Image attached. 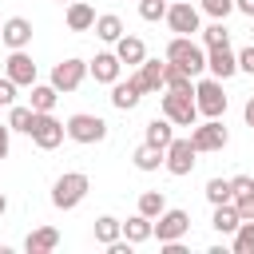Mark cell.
<instances>
[{"instance_id":"cell-1","label":"cell","mask_w":254,"mask_h":254,"mask_svg":"<svg viewBox=\"0 0 254 254\" xmlns=\"http://www.w3.org/2000/svg\"><path fill=\"white\" fill-rule=\"evenodd\" d=\"M91 190V179L83 171H64L56 183H52V206L56 210H75Z\"/></svg>"},{"instance_id":"cell-2","label":"cell","mask_w":254,"mask_h":254,"mask_svg":"<svg viewBox=\"0 0 254 254\" xmlns=\"http://www.w3.org/2000/svg\"><path fill=\"white\" fill-rule=\"evenodd\" d=\"M167 60L171 64H179L187 75H202L206 71V48L202 44H194V36H175L171 44H167Z\"/></svg>"},{"instance_id":"cell-3","label":"cell","mask_w":254,"mask_h":254,"mask_svg":"<svg viewBox=\"0 0 254 254\" xmlns=\"http://www.w3.org/2000/svg\"><path fill=\"white\" fill-rule=\"evenodd\" d=\"M64 131H67V139L79 143V147H95V143L107 139V123H103L99 115H91V111H75V115H67Z\"/></svg>"},{"instance_id":"cell-4","label":"cell","mask_w":254,"mask_h":254,"mask_svg":"<svg viewBox=\"0 0 254 254\" xmlns=\"http://www.w3.org/2000/svg\"><path fill=\"white\" fill-rule=\"evenodd\" d=\"M194 107H198V115H206V119H222V115H226V91H222V79H214V75L194 79Z\"/></svg>"},{"instance_id":"cell-5","label":"cell","mask_w":254,"mask_h":254,"mask_svg":"<svg viewBox=\"0 0 254 254\" xmlns=\"http://www.w3.org/2000/svg\"><path fill=\"white\" fill-rule=\"evenodd\" d=\"M159 111H163L175 127H194V123H198V107H194V95H190V91H163Z\"/></svg>"},{"instance_id":"cell-6","label":"cell","mask_w":254,"mask_h":254,"mask_svg":"<svg viewBox=\"0 0 254 254\" xmlns=\"http://www.w3.org/2000/svg\"><path fill=\"white\" fill-rule=\"evenodd\" d=\"M226 143H230V131H226V123H222V119H202V123H194V127H190V147H194L198 155L222 151Z\"/></svg>"},{"instance_id":"cell-7","label":"cell","mask_w":254,"mask_h":254,"mask_svg":"<svg viewBox=\"0 0 254 254\" xmlns=\"http://www.w3.org/2000/svg\"><path fill=\"white\" fill-rule=\"evenodd\" d=\"M64 135H67V131H64V123H60L52 111H36V115H32V131H28V139H32L40 151H56V147L64 143Z\"/></svg>"},{"instance_id":"cell-8","label":"cell","mask_w":254,"mask_h":254,"mask_svg":"<svg viewBox=\"0 0 254 254\" xmlns=\"http://www.w3.org/2000/svg\"><path fill=\"white\" fill-rule=\"evenodd\" d=\"M163 20H167V28H171L175 36H194V32L202 28V12H198L190 0H171Z\"/></svg>"},{"instance_id":"cell-9","label":"cell","mask_w":254,"mask_h":254,"mask_svg":"<svg viewBox=\"0 0 254 254\" xmlns=\"http://www.w3.org/2000/svg\"><path fill=\"white\" fill-rule=\"evenodd\" d=\"M194 163H198V151L190 147V139H171V143H167V151H163V167H167V175L187 179V175L194 171Z\"/></svg>"},{"instance_id":"cell-10","label":"cell","mask_w":254,"mask_h":254,"mask_svg":"<svg viewBox=\"0 0 254 254\" xmlns=\"http://www.w3.org/2000/svg\"><path fill=\"white\" fill-rule=\"evenodd\" d=\"M187 230H190V214L179 210V206H167V210L155 218L151 238H159V246H163V242H179V238H187Z\"/></svg>"},{"instance_id":"cell-11","label":"cell","mask_w":254,"mask_h":254,"mask_svg":"<svg viewBox=\"0 0 254 254\" xmlns=\"http://www.w3.org/2000/svg\"><path fill=\"white\" fill-rule=\"evenodd\" d=\"M83 79H87V60L67 56V60H60V64L52 67V87H56V91H75Z\"/></svg>"},{"instance_id":"cell-12","label":"cell","mask_w":254,"mask_h":254,"mask_svg":"<svg viewBox=\"0 0 254 254\" xmlns=\"http://www.w3.org/2000/svg\"><path fill=\"white\" fill-rule=\"evenodd\" d=\"M4 75H8L16 87H32V83H36V64H32L28 48H16V52L4 60Z\"/></svg>"},{"instance_id":"cell-13","label":"cell","mask_w":254,"mask_h":254,"mask_svg":"<svg viewBox=\"0 0 254 254\" xmlns=\"http://www.w3.org/2000/svg\"><path fill=\"white\" fill-rule=\"evenodd\" d=\"M206 71L214 75V79H230V75H238V56L230 52V44H222V48H206Z\"/></svg>"},{"instance_id":"cell-14","label":"cell","mask_w":254,"mask_h":254,"mask_svg":"<svg viewBox=\"0 0 254 254\" xmlns=\"http://www.w3.org/2000/svg\"><path fill=\"white\" fill-rule=\"evenodd\" d=\"M127 79H131V87H135L139 95H155V91L163 87V60H143L139 71L127 75Z\"/></svg>"},{"instance_id":"cell-15","label":"cell","mask_w":254,"mask_h":254,"mask_svg":"<svg viewBox=\"0 0 254 254\" xmlns=\"http://www.w3.org/2000/svg\"><path fill=\"white\" fill-rule=\"evenodd\" d=\"M0 40L8 44V52L28 48V44H32V20H24V16H8V20L0 24Z\"/></svg>"},{"instance_id":"cell-16","label":"cell","mask_w":254,"mask_h":254,"mask_svg":"<svg viewBox=\"0 0 254 254\" xmlns=\"http://www.w3.org/2000/svg\"><path fill=\"white\" fill-rule=\"evenodd\" d=\"M119 71H123V64H119L115 52H95V60L87 64V75H91L95 83H107V87L119 79Z\"/></svg>"},{"instance_id":"cell-17","label":"cell","mask_w":254,"mask_h":254,"mask_svg":"<svg viewBox=\"0 0 254 254\" xmlns=\"http://www.w3.org/2000/svg\"><path fill=\"white\" fill-rule=\"evenodd\" d=\"M60 246V230L56 226H36V230H28V238H24V250L28 254H52Z\"/></svg>"},{"instance_id":"cell-18","label":"cell","mask_w":254,"mask_h":254,"mask_svg":"<svg viewBox=\"0 0 254 254\" xmlns=\"http://www.w3.org/2000/svg\"><path fill=\"white\" fill-rule=\"evenodd\" d=\"M64 20H67V32H91V24H95V8H91L87 0H71L67 12H64Z\"/></svg>"},{"instance_id":"cell-19","label":"cell","mask_w":254,"mask_h":254,"mask_svg":"<svg viewBox=\"0 0 254 254\" xmlns=\"http://www.w3.org/2000/svg\"><path fill=\"white\" fill-rule=\"evenodd\" d=\"M115 56H119V64H131V67H139L143 60H147V44L139 40V36H119L115 40Z\"/></svg>"},{"instance_id":"cell-20","label":"cell","mask_w":254,"mask_h":254,"mask_svg":"<svg viewBox=\"0 0 254 254\" xmlns=\"http://www.w3.org/2000/svg\"><path fill=\"white\" fill-rule=\"evenodd\" d=\"M163 91H190L194 95V75H187L179 64L163 60Z\"/></svg>"},{"instance_id":"cell-21","label":"cell","mask_w":254,"mask_h":254,"mask_svg":"<svg viewBox=\"0 0 254 254\" xmlns=\"http://www.w3.org/2000/svg\"><path fill=\"white\" fill-rule=\"evenodd\" d=\"M175 139V123L167 119V115H159V119H151L147 123V135H143V143H151V147H159V151H167V143Z\"/></svg>"},{"instance_id":"cell-22","label":"cell","mask_w":254,"mask_h":254,"mask_svg":"<svg viewBox=\"0 0 254 254\" xmlns=\"http://www.w3.org/2000/svg\"><path fill=\"white\" fill-rule=\"evenodd\" d=\"M151 226H155V218H147V214H139V210H135V214L123 222V238H127L131 246H143V242L151 238Z\"/></svg>"},{"instance_id":"cell-23","label":"cell","mask_w":254,"mask_h":254,"mask_svg":"<svg viewBox=\"0 0 254 254\" xmlns=\"http://www.w3.org/2000/svg\"><path fill=\"white\" fill-rule=\"evenodd\" d=\"M91 32H95V36H99L103 44H115V40H119V36H123L127 28H123V20H119L115 12H103V16H95V24H91Z\"/></svg>"},{"instance_id":"cell-24","label":"cell","mask_w":254,"mask_h":254,"mask_svg":"<svg viewBox=\"0 0 254 254\" xmlns=\"http://www.w3.org/2000/svg\"><path fill=\"white\" fill-rule=\"evenodd\" d=\"M91 234H95V242H99V246H111L115 238H123V222H119L115 214H99V218H95V226H91Z\"/></svg>"},{"instance_id":"cell-25","label":"cell","mask_w":254,"mask_h":254,"mask_svg":"<svg viewBox=\"0 0 254 254\" xmlns=\"http://www.w3.org/2000/svg\"><path fill=\"white\" fill-rule=\"evenodd\" d=\"M131 163H135V171L151 175V171H159V167H163V151H159V147H151V143H139V147H135V155H131Z\"/></svg>"},{"instance_id":"cell-26","label":"cell","mask_w":254,"mask_h":254,"mask_svg":"<svg viewBox=\"0 0 254 254\" xmlns=\"http://www.w3.org/2000/svg\"><path fill=\"white\" fill-rule=\"evenodd\" d=\"M238 222H242V218H238L234 202H218V206H214V214H210V226H214L218 234H234V230H238Z\"/></svg>"},{"instance_id":"cell-27","label":"cell","mask_w":254,"mask_h":254,"mask_svg":"<svg viewBox=\"0 0 254 254\" xmlns=\"http://www.w3.org/2000/svg\"><path fill=\"white\" fill-rule=\"evenodd\" d=\"M139 99H143V95L131 87V79H127V83H123V79H115V83H111V107L131 111V107H139Z\"/></svg>"},{"instance_id":"cell-28","label":"cell","mask_w":254,"mask_h":254,"mask_svg":"<svg viewBox=\"0 0 254 254\" xmlns=\"http://www.w3.org/2000/svg\"><path fill=\"white\" fill-rule=\"evenodd\" d=\"M56 99H60V91H56L52 83H32V99H28V107H32V111H52Z\"/></svg>"},{"instance_id":"cell-29","label":"cell","mask_w":254,"mask_h":254,"mask_svg":"<svg viewBox=\"0 0 254 254\" xmlns=\"http://www.w3.org/2000/svg\"><path fill=\"white\" fill-rule=\"evenodd\" d=\"M163 210H167V194H163V190H143V194H139V214L159 218Z\"/></svg>"},{"instance_id":"cell-30","label":"cell","mask_w":254,"mask_h":254,"mask_svg":"<svg viewBox=\"0 0 254 254\" xmlns=\"http://www.w3.org/2000/svg\"><path fill=\"white\" fill-rule=\"evenodd\" d=\"M230 238H234V254H254V218H242Z\"/></svg>"},{"instance_id":"cell-31","label":"cell","mask_w":254,"mask_h":254,"mask_svg":"<svg viewBox=\"0 0 254 254\" xmlns=\"http://www.w3.org/2000/svg\"><path fill=\"white\" fill-rule=\"evenodd\" d=\"M198 36H202V48H222V44H230V32H226V24H222V20H214V24L198 28Z\"/></svg>"},{"instance_id":"cell-32","label":"cell","mask_w":254,"mask_h":254,"mask_svg":"<svg viewBox=\"0 0 254 254\" xmlns=\"http://www.w3.org/2000/svg\"><path fill=\"white\" fill-rule=\"evenodd\" d=\"M32 115H36V111H32L28 103H12V111H8V127L20 131V135H28V131H32Z\"/></svg>"},{"instance_id":"cell-33","label":"cell","mask_w":254,"mask_h":254,"mask_svg":"<svg viewBox=\"0 0 254 254\" xmlns=\"http://www.w3.org/2000/svg\"><path fill=\"white\" fill-rule=\"evenodd\" d=\"M206 202L210 206H218V202H230L234 198V190H230V179H206Z\"/></svg>"},{"instance_id":"cell-34","label":"cell","mask_w":254,"mask_h":254,"mask_svg":"<svg viewBox=\"0 0 254 254\" xmlns=\"http://www.w3.org/2000/svg\"><path fill=\"white\" fill-rule=\"evenodd\" d=\"M135 4H139V16H143L147 24H159V20L167 16V4H171V0H135Z\"/></svg>"},{"instance_id":"cell-35","label":"cell","mask_w":254,"mask_h":254,"mask_svg":"<svg viewBox=\"0 0 254 254\" xmlns=\"http://www.w3.org/2000/svg\"><path fill=\"white\" fill-rule=\"evenodd\" d=\"M198 12L210 16V20H226L234 12V0H198Z\"/></svg>"},{"instance_id":"cell-36","label":"cell","mask_w":254,"mask_h":254,"mask_svg":"<svg viewBox=\"0 0 254 254\" xmlns=\"http://www.w3.org/2000/svg\"><path fill=\"white\" fill-rule=\"evenodd\" d=\"M230 202H234L238 218H254V190H246V194H234Z\"/></svg>"},{"instance_id":"cell-37","label":"cell","mask_w":254,"mask_h":254,"mask_svg":"<svg viewBox=\"0 0 254 254\" xmlns=\"http://www.w3.org/2000/svg\"><path fill=\"white\" fill-rule=\"evenodd\" d=\"M16 91H20V87H16L8 75H0V103H4V107H12V103H16Z\"/></svg>"},{"instance_id":"cell-38","label":"cell","mask_w":254,"mask_h":254,"mask_svg":"<svg viewBox=\"0 0 254 254\" xmlns=\"http://www.w3.org/2000/svg\"><path fill=\"white\" fill-rule=\"evenodd\" d=\"M234 56H238V71H250L254 75V44L242 48V52H234Z\"/></svg>"},{"instance_id":"cell-39","label":"cell","mask_w":254,"mask_h":254,"mask_svg":"<svg viewBox=\"0 0 254 254\" xmlns=\"http://www.w3.org/2000/svg\"><path fill=\"white\" fill-rule=\"evenodd\" d=\"M230 190H234V194H246V190H254V179H250V175H234V179H230Z\"/></svg>"},{"instance_id":"cell-40","label":"cell","mask_w":254,"mask_h":254,"mask_svg":"<svg viewBox=\"0 0 254 254\" xmlns=\"http://www.w3.org/2000/svg\"><path fill=\"white\" fill-rule=\"evenodd\" d=\"M8 151H12V127H8V123H0V163L8 159Z\"/></svg>"},{"instance_id":"cell-41","label":"cell","mask_w":254,"mask_h":254,"mask_svg":"<svg viewBox=\"0 0 254 254\" xmlns=\"http://www.w3.org/2000/svg\"><path fill=\"white\" fill-rule=\"evenodd\" d=\"M234 12H242V16L254 20V0H234Z\"/></svg>"},{"instance_id":"cell-42","label":"cell","mask_w":254,"mask_h":254,"mask_svg":"<svg viewBox=\"0 0 254 254\" xmlns=\"http://www.w3.org/2000/svg\"><path fill=\"white\" fill-rule=\"evenodd\" d=\"M242 119H246V127H250V131H254V95H250V99H246V107H242Z\"/></svg>"},{"instance_id":"cell-43","label":"cell","mask_w":254,"mask_h":254,"mask_svg":"<svg viewBox=\"0 0 254 254\" xmlns=\"http://www.w3.org/2000/svg\"><path fill=\"white\" fill-rule=\"evenodd\" d=\"M4 210H8V198H4V190H0V218H4Z\"/></svg>"},{"instance_id":"cell-44","label":"cell","mask_w":254,"mask_h":254,"mask_svg":"<svg viewBox=\"0 0 254 254\" xmlns=\"http://www.w3.org/2000/svg\"><path fill=\"white\" fill-rule=\"evenodd\" d=\"M60 4H71V0H60Z\"/></svg>"},{"instance_id":"cell-45","label":"cell","mask_w":254,"mask_h":254,"mask_svg":"<svg viewBox=\"0 0 254 254\" xmlns=\"http://www.w3.org/2000/svg\"><path fill=\"white\" fill-rule=\"evenodd\" d=\"M250 32H254V28H250Z\"/></svg>"}]
</instances>
